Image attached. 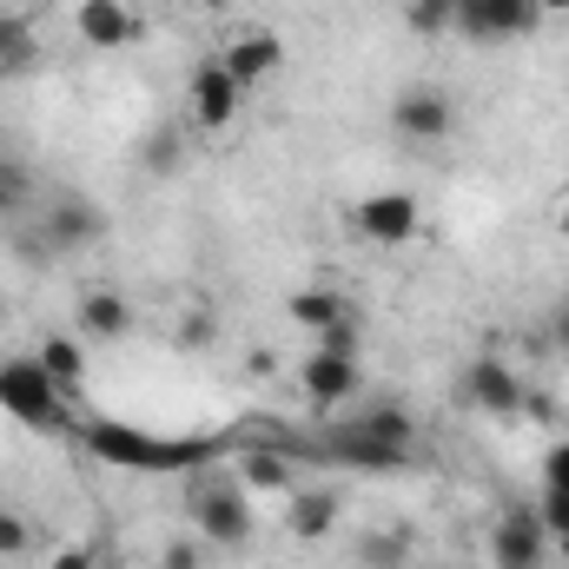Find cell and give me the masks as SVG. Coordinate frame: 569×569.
Wrapping results in <instances>:
<instances>
[{"label":"cell","mask_w":569,"mask_h":569,"mask_svg":"<svg viewBox=\"0 0 569 569\" xmlns=\"http://www.w3.org/2000/svg\"><path fill=\"white\" fill-rule=\"evenodd\" d=\"M418 443V418L405 405H378V411H358L345 425H331L325 437V457L331 463H351V470H398Z\"/></svg>","instance_id":"cell-1"},{"label":"cell","mask_w":569,"mask_h":569,"mask_svg":"<svg viewBox=\"0 0 569 569\" xmlns=\"http://www.w3.org/2000/svg\"><path fill=\"white\" fill-rule=\"evenodd\" d=\"M186 510H192L206 543H219V550H246L252 543V497H246L239 477H192L186 483Z\"/></svg>","instance_id":"cell-2"},{"label":"cell","mask_w":569,"mask_h":569,"mask_svg":"<svg viewBox=\"0 0 569 569\" xmlns=\"http://www.w3.org/2000/svg\"><path fill=\"white\" fill-rule=\"evenodd\" d=\"M0 411L20 418L27 430H60L67 425V391L40 358H0Z\"/></svg>","instance_id":"cell-3"},{"label":"cell","mask_w":569,"mask_h":569,"mask_svg":"<svg viewBox=\"0 0 569 569\" xmlns=\"http://www.w3.org/2000/svg\"><path fill=\"white\" fill-rule=\"evenodd\" d=\"M80 443L107 463H133V470H179V463H199V450H172V443H152L146 430H127V425H87Z\"/></svg>","instance_id":"cell-4"},{"label":"cell","mask_w":569,"mask_h":569,"mask_svg":"<svg viewBox=\"0 0 569 569\" xmlns=\"http://www.w3.org/2000/svg\"><path fill=\"white\" fill-rule=\"evenodd\" d=\"M490 563L497 569H543L550 563V530H543V517L530 503H517V510H503L490 523Z\"/></svg>","instance_id":"cell-5"},{"label":"cell","mask_w":569,"mask_h":569,"mask_svg":"<svg viewBox=\"0 0 569 569\" xmlns=\"http://www.w3.org/2000/svg\"><path fill=\"white\" fill-rule=\"evenodd\" d=\"M418 226H425V212H418L411 192H371V199L351 206V232L371 239V246H411Z\"/></svg>","instance_id":"cell-6"},{"label":"cell","mask_w":569,"mask_h":569,"mask_svg":"<svg viewBox=\"0 0 569 569\" xmlns=\"http://www.w3.org/2000/svg\"><path fill=\"white\" fill-rule=\"evenodd\" d=\"M457 398L470 405V411H490V418H517L523 405H530V391H523V378L503 365V358H477L463 378H457Z\"/></svg>","instance_id":"cell-7"},{"label":"cell","mask_w":569,"mask_h":569,"mask_svg":"<svg viewBox=\"0 0 569 569\" xmlns=\"http://www.w3.org/2000/svg\"><path fill=\"white\" fill-rule=\"evenodd\" d=\"M33 226L47 232V246H53V252H87V246H100V239H107V212H100L93 199H80V192H60Z\"/></svg>","instance_id":"cell-8"},{"label":"cell","mask_w":569,"mask_h":569,"mask_svg":"<svg viewBox=\"0 0 569 569\" xmlns=\"http://www.w3.org/2000/svg\"><path fill=\"white\" fill-rule=\"evenodd\" d=\"M537 0H457V33L470 40H523L537 33Z\"/></svg>","instance_id":"cell-9"},{"label":"cell","mask_w":569,"mask_h":569,"mask_svg":"<svg viewBox=\"0 0 569 569\" xmlns=\"http://www.w3.org/2000/svg\"><path fill=\"white\" fill-rule=\"evenodd\" d=\"M391 127L405 140H450L457 133V100L443 87H405L391 100Z\"/></svg>","instance_id":"cell-10"},{"label":"cell","mask_w":569,"mask_h":569,"mask_svg":"<svg viewBox=\"0 0 569 569\" xmlns=\"http://www.w3.org/2000/svg\"><path fill=\"white\" fill-rule=\"evenodd\" d=\"M239 80L226 73V60H199L192 67V120L206 127V133H226L232 120H239Z\"/></svg>","instance_id":"cell-11"},{"label":"cell","mask_w":569,"mask_h":569,"mask_svg":"<svg viewBox=\"0 0 569 569\" xmlns=\"http://www.w3.org/2000/svg\"><path fill=\"white\" fill-rule=\"evenodd\" d=\"M298 385H305V398L318 405V411H338V405H351L358 398V358H345V351H311L305 365H298Z\"/></svg>","instance_id":"cell-12"},{"label":"cell","mask_w":569,"mask_h":569,"mask_svg":"<svg viewBox=\"0 0 569 569\" xmlns=\"http://www.w3.org/2000/svg\"><path fill=\"white\" fill-rule=\"evenodd\" d=\"M219 60H226V73H232L239 93H246V87H266L272 73H284V40L279 33H239Z\"/></svg>","instance_id":"cell-13"},{"label":"cell","mask_w":569,"mask_h":569,"mask_svg":"<svg viewBox=\"0 0 569 569\" xmlns=\"http://www.w3.org/2000/svg\"><path fill=\"white\" fill-rule=\"evenodd\" d=\"M73 27H80L87 47H127L140 33V20L127 13V0H80L73 7Z\"/></svg>","instance_id":"cell-14"},{"label":"cell","mask_w":569,"mask_h":569,"mask_svg":"<svg viewBox=\"0 0 569 569\" xmlns=\"http://www.w3.org/2000/svg\"><path fill=\"white\" fill-rule=\"evenodd\" d=\"M127 331H133V305H127L120 291H107V284L80 291V338L113 345V338H127Z\"/></svg>","instance_id":"cell-15"},{"label":"cell","mask_w":569,"mask_h":569,"mask_svg":"<svg viewBox=\"0 0 569 569\" xmlns=\"http://www.w3.org/2000/svg\"><path fill=\"white\" fill-rule=\"evenodd\" d=\"M284 530L298 543H318L338 530V490H291L284 497Z\"/></svg>","instance_id":"cell-16"},{"label":"cell","mask_w":569,"mask_h":569,"mask_svg":"<svg viewBox=\"0 0 569 569\" xmlns=\"http://www.w3.org/2000/svg\"><path fill=\"white\" fill-rule=\"evenodd\" d=\"M284 318H291V325H305V331L318 338V331H331V325H345V318H358V311H351L331 284H305V291H291V298H284Z\"/></svg>","instance_id":"cell-17"},{"label":"cell","mask_w":569,"mask_h":569,"mask_svg":"<svg viewBox=\"0 0 569 569\" xmlns=\"http://www.w3.org/2000/svg\"><path fill=\"white\" fill-rule=\"evenodd\" d=\"M27 73H40V40L27 20L0 13V80H27Z\"/></svg>","instance_id":"cell-18"},{"label":"cell","mask_w":569,"mask_h":569,"mask_svg":"<svg viewBox=\"0 0 569 569\" xmlns=\"http://www.w3.org/2000/svg\"><path fill=\"white\" fill-rule=\"evenodd\" d=\"M40 365L53 371V385H60V391H73V385L87 378V351H80V338H67V331H47Z\"/></svg>","instance_id":"cell-19"},{"label":"cell","mask_w":569,"mask_h":569,"mask_svg":"<svg viewBox=\"0 0 569 569\" xmlns=\"http://www.w3.org/2000/svg\"><path fill=\"white\" fill-rule=\"evenodd\" d=\"M239 483L246 490H298V470H291V457H272V450H246V470H239Z\"/></svg>","instance_id":"cell-20"},{"label":"cell","mask_w":569,"mask_h":569,"mask_svg":"<svg viewBox=\"0 0 569 569\" xmlns=\"http://www.w3.org/2000/svg\"><path fill=\"white\" fill-rule=\"evenodd\" d=\"M27 199H33V172L20 159H0V219H20Z\"/></svg>","instance_id":"cell-21"},{"label":"cell","mask_w":569,"mask_h":569,"mask_svg":"<svg viewBox=\"0 0 569 569\" xmlns=\"http://www.w3.org/2000/svg\"><path fill=\"white\" fill-rule=\"evenodd\" d=\"M405 20H411V33H450L457 27V0H411L405 7Z\"/></svg>","instance_id":"cell-22"},{"label":"cell","mask_w":569,"mask_h":569,"mask_svg":"<svg viewBox=\"0 0 569 569\" xmlns=\"http://www.w3.org/2000/svg\"><path fill=\"white\" fill-rule=\"evenodd\" d=\"M179 159H186V146H179V127H152V133H146V172H159V179H166Z\"/></svg>","instance_id":"cell-23"},{"label":"cell","mask_w":569,"mask_h":569,"mask_svg":"<svg viewBox=\"0 0 569 569\" xmlns=\"http://www.w3.org/2000/svg\"><path fill=\"white\" fill-rule=\"evenodd\" d=\"M33 550V523L27 517H13L7 503H0V563H20Z\"/></svg>","instance_id":"cell-24"},{"label":"cell","mask_w":569,"mask_h":569,"mask_svg":"<svg viewBox=\"0 0 569 569\" xmlns=\"http://www.w3.org/2000/svg\"><path fill=\"white\" fill-rule=\"evenodd\" d=\"M365 563L371 569H398L405 563V543H398V537H365Z\"/></svg>","instance_id":"cell-25"},{"label":"cell","mask_w":569,"mask_h":569,"mask_svg":"<svg viewBox=\"0 0 569 569\" xmlns=\"http://www.w3.org/2000/svg\"><path fill=\"white\" fill-rule=\"evenodd\" d=\"M543 490H569V443H550V457H543Z\"/></svg>","instance_id":"cell-26"},{"label":"cell","mask_w":569,"mask_h":569,"mask_svg":"<svg viewBox=\"0 0 569 569\" xmlns=\"http://www.w3.org/2000/svg\"><path fill=\"white\" fill-rule=\"evenodd\" d=\"M179 345H186V351L212 345V325H206V318H186V325H179Z\"/></svg>","instance_id":"cell-27"},{"label":"cell","mask_w":569,"mask_h":569,"mask_svg":"<svg viewBox=\"0 0 569 569\" xmlns=\"http://www.w3.org/2000/svg\"><path fill=\"white\" fill-rule=\"evenodd\" d=\"M166 569H199V550H192V543H172V550H166Z\"/></svg>","instance_id":"cell-28"},{"label":"cell","mask_w":569,"mask_h":569,"mask_svg":"<svg viewBox=\"0 0 569 569\" xmlns=\"http://www.w3.org/2000/svg\"><path fill=\"white\" fill-rule=\"evenodd\" d=\"M53 569H93V550H60Z\"/></svg>","instance_id":"cell-29"},{"label":"cell","mask_w":569,"mask_h":569,"mask_svg":"<svg viewBox=\"0 0 569 569\" xmlns=\"http://www.w3.org/2000/svg\"><path fill=\"white\" fill-rule=\"evenodd\" d=\"M537 13H569V0H537Z\"/></svg>","instance_id":"cell-30"},{"label":"cell","mask_w":569,"mask_h":569,"mask_svg":"<svg viewBox=\"0 0 569 569\" xmlns=\"http://www.w3.org/2000/svg\"><path fill=\"white\" fill-rule=\"evenodd\" d=\"M557 232H563V239H569V206H563V219H557Z\"/></svg>","instance_id":"cell-31"},{"label":"cell","mask_w":569,"mask_h":569,"mask_svg":"<svg viewBox=\"0 0 569 569\" xmlns=\"http://www.w3.org/2000/svg\"><path fill=\"white\" fill-rule=\"evenodd\" d=\"M0 318H7V305H0Z\"/></svg>","instance_id":"cell-32"},{"label":"cell","mask_w":569,"mask_h":569,"mask_svg":"<svg viewBox=\"0 0 569 569\" xmlns=\"http://www.w3.org/2000/svg\"><path fill=\"white\" fill-rule=\"evenodd\" d=\"M563 311H569V305H563Z\"/></svg>","instance_id":"cell-33"}]
</instances>
